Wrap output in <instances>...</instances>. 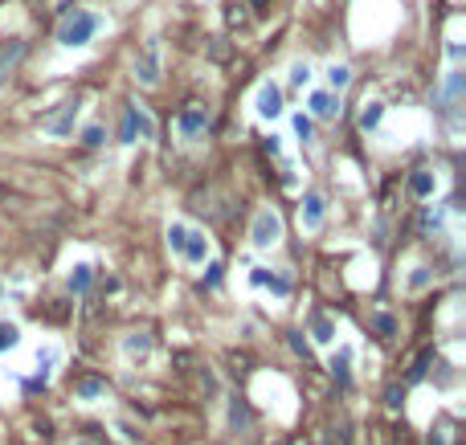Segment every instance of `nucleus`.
Listing matches in <instances>:
<instances>
[{
  "instance_id": "7",
  "label": "nucleus",
  "mask_w": 466,
  "mask_h": 445,
  "mask_svg": "<svg viewBox=\"0 0 466 445\" xmlns=\"http://www.w3.org/2000/svg\"><path fill=\"white\" fill-rule=\"evenodd\" d=\"M209 253H213L209 237H204L201 229H193V225H188L185 245H180V258H185V261H193V266H201V261H209Z\"/></svg>"
},
{
  "instance_id": "22",
  "label": "nucleus",
  "mask_w": 466,
  "mask_h": 445,
  "mask_svg": "<svg viewBox=\"0 0 466 445\" xmlns=\"http://www.w3.org/2000/svg\"><path fill=\"white\" fill-rule=\"evenodd\" d=\"M82 139H87L90 147H98V144H103V127H87V131H82Z\"/></svg>"
},
{
  "instance_id": "6",
  "label": "nucleus",
  "mask_w": 466,
  "mask_h": 445,
  "mask_svg": "<svg viewBox=\"0 0 466 445\" xmlns=\"http://www.w3.org/2000/svg\"><path fill=\"white\" fill-rule=\"evenodd\" d=\"M136 82L139 87H160V45L147 41V49L136 58Z\"/></svg>"
},
{
  "instance_id": "10",
  "label": "nucleus",
  "mask_w": 466,
  "mask_h": 445,
  "mask_svg": "<svg viewBox=\"0 0 466 445\" xmlns=\"http://www.w3.org/2000/svg\"><path fill=\"white\" fill-rule=\"evenodd\" d=\"M127 119H131V127H136V139H155V119L147 115L139 103H131V107H127Z\"/></svg>"
},
{
  "instance_id": "23",
  "label": "nucleus",
  "mask_w": 466,
  "mask_h": 445,
  "mask_svg": "<svg viewBox=\"0 0 466 445\" xmlns=\"http://www.w3.org/2000/svg\"><path fill=\"white\" fill-rule=\"evenodd\" d=\"M98 392H103V384H98V380H87V384H82V397H98Z\"/></svg>"
},
{
  "instance_id": "24",
  "label": "nucleus",
  "mask_w": 466,
  "mask_h": 445,
  "mask_svg": "<svg viewBox=\"0 0 466 445\" xmlns=\"http://www.w3.org/2000/svg\"><path fill=\"white\" fill-rule=\"evenodd\" d=\"M377 327L388 335V331H393V319H388V315H377Z\"/></svg>"
},
{
  "instance_id": "18",
  "label": "nucleus",
  "mask_w": 466,
  "mask_h": 445,
  "mask_svg": "<svg viewBox=\"0 0 466 445\" xmlns=\"http://www.w3.org/2000/svg\"><path fill=\"white\" fill-rule=\"evenodd\" d=\"M185 233H188L185 221H172V225H168V245H172L176 253H180V245H185Z\"/></svg>"
},
{
  "instance_id": "16",
  "label": "nucleus",
  "mask_w": 466,
  "mask_h": 445,
  "mask_svg": "<svg viewBox=\"0 0 466 445\" xmlns=\"http://www.w3.org/2000/svg\"><path fill=\"white\" fill-rule=\"evenodd\" d=\"M90 286V266H74V274H70V291H87Z\"/></svg>"
},
{
  "instance_id": "1",
  "label": "nucleus",
  "mask_w": 466,
  "mask_h": 445,
  "mask_svg": "<svg viewBox=\"0 0 466 445\" xmlns=\"http://www.w3.org/2000/svg\"><path fill=\"white\" fill-rule=\"evenodd\" d=\"M98 29H103V17H98V12H90V9H74V17L62 21L58 45H66V49H82L90 37H95Z\"/></svg>"
},
{
  "instance_id": "2",
  "label": "nucleus",
  "mask_w": 466,
  "mask_h": 445,
  "mask_svg": "<svg viewBox=\"0 0 466 445\" xmlns=\"http://www.w3.org/2000/svg\"><path fill=\"white\" fill-rule=\"evenodd\" d=\"M282 242V217L274 209H258L250 221V245L254 250H274Z\"/></svg>"
},
{
  "instance_id": "25",
  "label": "nucleus",
  "mask_w": 466,
  "mask_h": 445,
  "mask_svg": "<svg viewBox=\"0 0 466 445\" xmlns=\"http://www.w3.org/2000/svg\"><path fill=\"white\" fill-rule=\"evenodd\" d=\"M17 54H21V45H12V54H0V74H4V62L17 58Z\"/></svg>"
},
{
  "instance_id": "11",
  "label": "nucleus",
  "mask_w": 466,
  "mask_h": 445,
  "mask_svg": "<svg viewBox=\"0 0 466 445\" xmlns=\"http://www.w3.org/2000/svg\"><path fill=\"white\" fill-rule=\"evenodd\" d=\"M409 188H413V196H421V201H426V196H434V193H437V176L421 168V172L409 176Z\"/></svg>"
},
{
  "instance_id": "14",
  "label": "nucleus",
  "mask_w": 466,
  "mask_h": 445,
  "mask_svg": "<svg viewBox=\"0 0 466 445\" xmlns=\"http://www.w3.org/2000/svg\"><path fill=\"white\" fill-rule=\"evenodd\" d=\"M348 82H352V66H344V62H331V66H328V90H331V95H340Z\"/></svg>"
},
{
  "instance_id": "8",
  "label": "nucleus",
  "mask_w": 466,
  "mask_h": 445,
  "mask_svg": "<svg viewBox=\"0 0 466 445\" xmlns=\"http://www.w3.org/2000/svg\"><path fill=\"white\" fill-rule=\"evenodd\" d=\"M323 217H328V201H323V193H307V196H303V213H299L303 229L315 233L323 225Z\"/></svg>"
},
{
  "instance_id": "26",
  "label": "nucleus",
  "mask_w": 466,
  "mask_h": 445,
  "mask_svg": "<svg viewBox=\"0 0 466 445\" xmlns=\"http://www.w3.org/2000/svg\"><path fill=\"white\" fill-rule=\"evenodd\" d=\"M74 445H90V441H74Z\"/></svg>"
},
{
  "instance_id": "13",
  "label": "nucleus",
  "mask_w": 466,
  "mask_h": 445,
  "mask_svg": "<svg viewBox=\"0 0 466 445\" xmlns=\"http://www.w3.org/2000/svg\"><path fill=\"white\" fill-rule=\"evenodd\" d=\"M380 119H385V103H377V98H369L364 107H360V127L364 131H377Z\"/></svg>"
},
{
  "instance_id": "21",
  "label": "nucleus",
  "mask_w": 466,
  "mask_h": 445,
  "mask_svg": "<svg viewBox=\"0 0 466 445\" xmlns=\"http://www.w3.org/2000/svg\"><path fill=\"white\" fill-rule=\"evenodd\" d=\"M458 95H462V70H450V78H446V98L454 103Z\"/></svg>"
},
{
  "instance_id": "15",
  "label": "nucleus",
  "mask_w": 466,
  "mask_h": 445,
  "mask_svg": "<svg viewBox=\"0 0 466 445\" xmlns=\"http://www.w3.org/2000/svg\"><path fill=\"white\" fill-rule=\"evenodd\" d=\"M21 343V327L17 323H0V351H9Z\"/></svg>"
},
{
  "instance_id": "19",
  "label": "nucleus",
  "mask_w": 466,
  "mask_h": 445,
  "mask_svg": "<svg viewBox=\"0 0 466 445\" xmlns=\"http://www.w3.org/2000/svg\"><path fill=\"white\" fill-rule=\"evenodd\" d=\"M291 87H311V66L307 62H295L291 66Z\"/></svg>"
},
{
  "instance_id": "5",
  "label": "nucleus",
  "mask_w": 466,
  "mask_h": 445,
  "mask_svg": "<svg viewBox=\"0 0 466 445\" xmlns=\"http://www.w3.org/2000/svg\"><path fill=\"white\" fill-rule=\"evenodd\" d=\"M282 90L274 87V82H262V87L254 90V115L266 119V123H274V119H282Z\"/></svg>"
},
{
  "instance_id": "20",
  "label": "nucleus",
  "mask_w": 466,
  "mask_h": 445,
  "mask_svg": "<svg viewBox=\"0 0 466 445\" xmlns=\"http://www.w3.org/2000/svg\"><path fill=\"white\" fill-rule=\"evenodd\" d=\"M291 127H295V139H303V144H307L311 131H315V123H311L307 115H295V119H291Z\"/></svg>"
},
{
  "instance_id": "3",
  "label": "nucleus",
  "mask_w": 466,
  "mask_h": 445,
  "mask_svg": "<svg viewBox=\"0 0 466 445\" xmlns=\"http://www.w3.org/2000/svg\"><path fill=\"white\" fill-rule=\"evenodd\" d=\"M78 111H82V103H78V98H66V103H58V111H54V115L41 119V131H46V136H58V139L70 136V131H74Z\"/></svg>"
},
{
  "instance_id": "9",
  "label": "nucleus",
  "mask_w": 466,
  "mask_h": 445,
  "mask_svg": "<svg viewBox=\"0 0 466 445\" xmlns=\"http://www.w3.org/2000/svg\"><path fill=\"white\" fill-rule=\"evenodd\" d=\"M307 107H311L307 119H336L340 115V95H331V90H311Z\"/></svg>"
},
{
  "instance_id": "4",
  "label": "nucleus",
  "mask_w": 466,
  "mask_h": 445,
  "mask_svg": "<svg viewBox=\"0 0 466 445\" xmlns=\"http://www.w3.org/2000/svg\"><path fill=\"white\" fill-rule=\"evenodd\" d=\"M209 119H213V115H209V107H204V103H193V107H185V111H180V119H176V136L193 144V139L204 136Z\"/></svg>"
},
{
  "instance_id": "17",
  "label": "nucleus",
  "mask_w": 466,
  "mask_h": 445,
  "mask_svg": "<svg viewBox=\"0 0 466 445\" xmlns=\"http://www.w3.org/2000/svg\"><path fill=\"white\" fill-rule=\"evenodd\" d=\"M315 339H320V343H331V339H336V323H331L328 315L315 319Z\"/></svg>"
},
{
  "instance_id": "12",
  "label": "nucleus",
  "mask_w": 466,
  "mask_h": 445,
  "mask_svg": "<svg viewBox=\"0 0 466 445\" xmlns=\"http://www.w3.org/2000/svg\"><path fill=\"white\" fill-rule=\"evenodd\" d=\"M250 282H254V286H270L274 294H287V291H291V282L279 278V274H270V270H262V266L250 274Z\"/></svg>"
}]
</instances>
